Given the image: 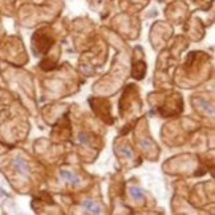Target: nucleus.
I'll list each match as a JSON object with an SVG mask.
<instances>
[{
  "label": "nucleus",
  "instance_id": "nucleus-5",
  "mask_svg": "<svg viewBox=\"0 0 215 215\" xmlns=\"http://www.w3.org/2000/svg\"><path fill=\"white\" fill-rule=\"evenodd\" d=\"M40 66H41V68H43L44 70H50V69H54L56 64H54V62H52L50 60H48V58H45V60L41 61Z\"/></svg>",
  "mask_w": 215,
  "mask_h": 215
},
{
  "label": "nucleus",
  "instance_id": "nucleus-4",
  "mask_svg": "<svg viewBox=\"0 0 215 215\" xmlns=\"http://www.w3.org/2000/svg\"><path fill=\"white\" fill-rule=\"evenodd\" d=\"M84 207H85V211L89 214H101L102 213V209H101L98 205H96L93 201H86L85 203H84Z\"/></svg>",
  "mask_w": 215,
  "mask_h": 215
},
{
  "label": "nucleus",
  "instance_id": "nucleus-7",
  "mask_svg": "<svg viewBox=\"0 0 215 215\" xmlns=\"http://www.w3.org/2000/svg\"><path fill=\"white\" fill-rule=\"evenodd\" d=\"M15 165H16V167H18L19 170H23V171H27V169H28L27 167V163H25L23 159H20V158H18L15 161Z\"/></svg>",
  "mask_w": 215,
  "mask_h": 215
},
{
  "label": "nucleus",
  "instance_id": "nucleus-6",
  "mask_svg": "<svg viewBox=\"0 0 215 215\" xmlns=\"http://www.w3.org/2000/svg\"><path fill=\"white\" fill-rule=\"evenodd\" d=\"M130 194H132V197L134 198V199H142V198H143L142 190H141V189H137V187L130 189Z\"/></svg>",
  "mask_w": 215,
  "mask_h": 215
},
{
  "label": "nucleus",
  "instance_id": "nucleus-8",
  "mask_svg": "<svg viewBox=\"0 0 215 215\" xmlns=\"http://www.w3.org/2000/svg\"><path fill=\"white\" fill-rule=\"evenodd\" d=\"M120 153H121V154H124L126 158H133V153H132V150L128 149V147H124V149H121V150H120Z\"/></svg>",
  "mask_w": 215,
  "mask_h": 215
},
{
  "label": "nucleus",
  "instance_id": "nucleus-1",
  "mask_svg": "<svg viewBox=\"0 0 215 215\" xmlns=\"http://www.w3.org/2000/svg\"><path fill=\"white\" fill-rule=\"evenodd\" d=\"M33 44L37 45V49H39L40 52L45 53L50 47H52L53 40L49 39V36L44 35V33H36L35 37H33Z\"/></svg>",
  "mask_w": 215,
  "mask_h": 215
},
{
  "label": "nucleus",
  "instance_id": "nucleus-2",
  "mask_svg": "<svg viewBox=\"0 0 215 215\" xmlns=\"http://www.w3.org/2000/svg\"><path fill=\"white\" fill-rule=\"evenodd\" d=\"M145 70H146L145 62H142V61L134 62V65H133V77L137 78V80H141L143 76H145Z\"/></svg>",
  "mask_w": 215,
  "mask_h": 215
},
{
  "label": "nucleus",
  "instance_id": "nucleus-3",
  "mask_svg": "<svg viewBox=\"0 0 215 215\" xmlns=\"http://www.w3.org/2000/svg\"><path fill=\"white\" fill-rule=\"evenodd\" d=\"M60 175L66 181V182H69L72 185H80V183H81V179H80L74 173H70V171H66V170H61Z\"/></svg>",
  "mask_w": 215,
  "mask_h": 215
}]
</instances>
